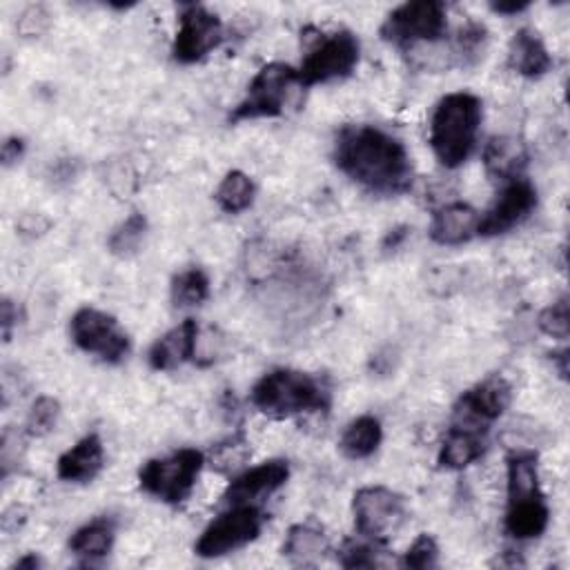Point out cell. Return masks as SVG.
Returning <instances> with one entry per match:
<instances>
[{"label":"cell","instance_id":"obj_27","mask_svg":"<svg viewBox=\"0 0 570 570\" xmlns=\"http://www.w3.org/2000/svg\"><path fill=\"white\" fill-rule=\"evenodd\" d=\"M145 234H147V218L140 212H134L111 229L107 238V247L114 256H131L134 252H138Z\"/></svg>","mask_w":570,"mask_h":570},{"label":"cell","instance_id":"obj_15","mask_svg":"<svg viewBox=\"0 0 570 570\" xmlns=\"http://www.w3.org/2000/svg\"><path fill=\"white\" fill-rule=\"evenodd\" d=\"M287 479H289V465L285 459L263 461V463L236 474L229 481L227 490L223 492V501L227 505L263 501L265 497H269L278 488H283Z\"/></svg>","mask_w":570,"mask_h":570},{"label":"cell","instance_id":"obj_37","mask_svg":"<svg viewBox=\"0 0 570 570\" xmlns=\"http://www.w3.org/2000/svg\"><path fill=\"white\" fill-rule=\"evenodd\" d=\"M42 566V561H40V557H36L33 552L31 554H27V557H22V559H18L16 563H13V568H24V570H36V568H40Z\"/></svg>","mask_w":570,"mask_h":570},{"label":"cell","instance_id":"obj_3","mask_svg":"<svg viewBox=\"0 0 570 570\" xmlns=\"http://www.w3.org/2000/svg\"><path fill=\"white\" fill-rule=\"evenodd\" d=\"M481 118L483 105L470 91H454L436 102L430 118V147L443 167L456 169L472 156Z\"/></svg>","mask_w":570,"mask_h":570},{"label":"cell","instance_id":"obj_14","mask_svg":"<svg viewBox=\"0 0 570 570\" xmlns=\"http://www.w3.org/2000/svg\"><path fill=\"white\" fill-rule=\"evenodd\" d=\"M534 207H537L534 185L523 176H514L503 183L490 209L483 216H479L476 234L479 236L505 234L517 225H521L532 214Z\"/></svg>","mask_w":570,"mask_h":570},{"label":"cell","instance_id":"obj_20","mask_svg":"<svg viewBox=\"0 0 570 570\" xmlns=\"http://www.w3.org/2000/svg\"><path fill=\"white\" fill-rule=\"evenodd\" d=\"M508 65L523 78H541L552 67V58L532 29H519L508 49Z\"/></svg>","mask_w":570,"mask_h":570},{"label":"cell","instance_id":"obj_5","mask_svg":"<svg viewBox=\"0 0 570 570\" xmlns=\"http://www.w3.org/2000/svg\"><path fill=\"white\" fill-rule=\"evenodd\" d=\"M448 31V11L439 0L405 2L387 13L379 33L385 42L414 51L421 45L439 42Z\"/></svg>","mask_w":570,"mask_h":570},{"label":"cell","instance_id":"obj_26","mask_svg":"<svg viewBox=\"0 0 570 570\" xmlns=\"http://www.w3.org/2000/svg\"><path fill=\"white\" fill-rule=\"evenodd\" d=\"M169 294L174 307H196L209 296V278L200 267H187L171 278Z\"/></svg>","mask_w":570,"mask_h":570},{"label":"cell","instance_id":"obj_32","mask_svg":"<svg viewBox=\"0 0 570 570\" xmlns=\"http://www.w3.org/2000/svg\"><path fill=\"white\" fill-rule=\"evenodd\" d=\"M539 327L543 334L552 338H568L570 332V314H568V296L557 298L539 314Z\"/></svg>","mask_w":570,"mask_h":570},{"label":"cell","instance_id":"obj_12","mask_svg":"<svg viewBox=\"0 0 570 570\" xmlns=\"http://www.w3.org/2000/svg\"><path fill=\"white\" fill-rule=\"evenodd\" d=\"M223 38V22L216 13L196 2L183 4L178 13V31L171 45V58L180 65H194L214 51Z\"/></svg>","mask_w":570,"mask_h":570},{"label":"cell","instance_id":"obj_22","mask_svg":"<svg viewBox=\"0 0 570 570\" xmlns=\"http://www.w3.org/2000/svg\"><path fill=\"white\" fill-rule=\"evenodd\" d=\"M330 552V541L325 532L309 523H296L287 530L283 541V557L294 566H316Z\"/></svg>","mask_w":570,"mask_h":570},{"label":"cell","instance_id":"obj_6","mask_svg":"<svg viewBox=\"0 0 570 570\" xmlns=\"http://www.w3.org/2000/svg\"><path fill=\"white\" fill-rule=\"evenodd\" d=\"M203 465L205 454L200 450L183 448L167 456L149 459L138 470V483L147 494L176 505L191 494Z\"/></svg>","mask_w":570,"mask_h":570},{"label":"cell","instance_id":"obj_1","mask_svg":"<svg viewBox=\"0 0 570 570\" xmlns=\"http://www.w3.org/2000/svg\"><path fill=\"white\" fill-rule=\"evenodd\" d=\"M332 158L350 180L379 196L403 194L414 180L405 145L374 125H345L334 138Z\"/></svg>","mask_w":570,"mask_h":570},{"label":"cell","instance_id":"obj_38","mask_svg":"<svg viewBox=\"0 0 570 570\" xmlns=\"http://www.w3.org/2000/svg\"><path fill=\"white\" fill-rule=\"evenodd\" d=\"M552 361H554L557 367H559V376L566 379V374H568V352H566V350L554 352V354H552Z\"/></svg>","mask_w":570,"mask_h":570},{"label":"cell","instance_id":"obj_13","mask_svg":"<svg viewBox=\"0 0 570 570\" xmlns=\"http://www.w3.org/2000/svg\"><path fill=\"white\" fill-rule=\"evenodd\" d=\"M510 401V383L503 376L492 374L459 396L452 407V423L490 430V423H494L508 410Z\"/></svg>","mask_w":570,"mask_h":570},{"label":"cell","instance_id":"obj_19","mask_svg":"<svg viewBox=\"0 0 570 570\" xmlns=\"http://www.w3.org/2000/svg\"><path fill=\"white\" fill-rule=\"evenodd\" d=\"M479 227V214L468 203H448L432 214L430 238L439 245L468 243Z\"/></svg>","mask_w":570,"mask_h":570},{"label":"cell","instance_id":"obj_36","mask_svg":"<svg viewBox=\"0 0 570 570\" xmlns=\"http://www.w3.org/2000/svg\"><path fill=\"white\" fill-rule=\"evenodd\" d=\"M407 236V227H399V229H390V234L383 238V247L385 249H396L401 245V240Z\"/></svg>","mask_w":570,"mask_h":570},{"label":"cell","instance_id":"obj_23","mask_svg":"<svg viewBox=\"0 0 570 570\" xmlns=\"http://www.w3.org/2000/svg\"><path fill=\"white\" fill-rule=\"evenodd\" d=\"M114 537H116V523L114 519L107 517H96L91 521H87L85 525H80L71 539H69V550L87 561L100 559L105 554H109L111 546H114Z\"/></svg>","mask_w":570,"mask_h":570},{"label":"cell","instance_id":"obj_33","mask_svg":"<svg viewBox=\"0 0 570 570\" xmlns=\"http://www.w3.org/2000/svg\"><path fill=\"white\" fill-rule=\"evenodd\" d=\"M22 151H24L22 138H18V136L7 138V140L2 142V163H4V165L16 163V160L22 156Z\"/></svg>","mask_w":570,"mask_h":570},{"label":"cell","instance_id":"obj_8","mask_svg":"<svg viewBox=\"0 0 570 570\" xmlns=\"http://www.w3.org/2000/svg\"><path fill=\"white\" fill-rule=\"evenodd\" d=\"M265 519H267L265 512L256 503L227 505V510L220 512L200 532L194 550L203 559L229 554V552L252 543L261 534Z\"/></svg>","mask_w":570,"mask_h":570},{"label":"cell","instance_id":"obj_7","mask_svg":"<svg viewBox=\"0 0 570 570\" xmlns=\"http://www.w3.org/2000/svg\"><path fill=\"white\" fill-rule=\"evenodd\" d=\"M294 85H298V73L294 67L285 62H269L261 67L247 85L243 100L232 109L229 122L281 116Z\"/></svg>","mask_w":570,"mask_h":570},{"label":"cell","instance_id":"obj_2","mask_svg":"<svg viewBox=\"0 0 570 570\" xmlns=\"http://www.w3.org/2000/svg\"><path fill=\"white\" fill-rule=\"evenodd\" d=\"M508 508L503 528L517 541L537 539L546 532L550 510L539 483L537 454L532 450H512L505 456Z\"/></svg>","mask_w":570,"mask_h":570},{"label":"cell","instance_id":"obj_30","mask_svg":"<svg viewBox=\"0 0 570 570\" xmlns=\"http://www.w3.org/2000/svg\"><path fill=\"white\" fill-rule=\"evenodd\" d=\"M60 414V403L53 396H38L27 414L24 432L29 436H45L56 428Z\"/></svg>","mask_w":570,"mask_h":570},{"label":"cell","instance_id":"obj_4","mask_svg":"<svg viewBox=\"0 0 570 570\" xmlns=\"http://www.w3.org/2000/svg\"><path fill=\"white\" fill-rule=\"evenodd\" d=\"M249 401L269 419H289L303 412H325L332 403V392L321 376L276 367L254 383Z\"/></svg>","mask_w":570,"mask_h":570},{"label":"cell","instance_id":"obj_28","mask_svg":"<svg viewBox=\"0 0 570 570\" xmlns=\"http://www.w3.org/2000/svg\"><path fill=\"white\" fill-rule=\"evenodd\" d=\"M247 456H249V443L243 432H236L212 448L209 465L220 474H229L238 470L247 461Z\"/></svg>","mask_w":570,"mask_h":570},{"label":"cell","instance_id":"obj_34","mask_svg":"<svg viewBox=\"0 0 570 570\" xmlns=\"http://www.w3.org/2000/svg\"><path fill=\"white\" fill-rule=\"evenodd\" d=\"M16 321H18V309H16L13 301L2 298V336H4V341H9L11 327L16 325Z\"/></svg>","mask_w":570,"mask_h":570},{"label":"cell","instance_id":"obj_17","mask_svg":"<svg viewBox=\"0 0 570 570\" xmlns=\"http://www.w3.org/2000/svg\"><path fill=\"white\" fill-rule=\"evenodd\" d=\"M488 450V430L452 423L441 448L439 465L445 470H463L479 461Z\"/></svg>","mask_w":570,"mask_h":570},{"label":"cell","instance_id":"obj_29","mask_svg":"<svg viewBox=\"0 0 570 570\" xmlns=\"http://www.w3.org/2000/svg\"><path fill=\"white\" fill-rule=\"evenodd\" d=\"M385 543L372 539H347L338 550L336 559L343 568H372L379 563V552H383Z\"/></svg>","mask_w":570,"mask_h":570},{"label":"cell","instance_id":"obj_9","mask_svg":"<svg viewBox=\"0 0 570 570\" xmlns=\"http://www.w3.org/2000/svg\"><path fill=\"white\" fill-rule=\"evenodd\" d=\"M354 528L361 537L385 543L407 521L405 499L385 485H365L352 499Z\"/></svg>","mask_w":570,"mask_h":570},{"label":"cell","instance_id":"obj_21","mask_svg":"<svg viewBox=\"0 0 570 570\" xmlns=\"http://www.w3.org/2000/svg\"><path fill=\"white\" fill-rule=\"evenodd\" d=\"M483 165L492 178L510 180L528 165L525 145L512 136H494L483 149Z\"/></svg>","mask_w":570,"mask_h":570},{"label":"cell","instance_id":"obj_35","mask_svg":"<svg viewBox=\"0 0 570 570\" xmlns=\"http://www.w3.org/2000/svg\"><path fill=\"white\" fill-rule=\"evenodd\" d=\"M490 9L497 11V13H503V16H514V13L525 11L528 2H517V0H512V2H492Z\"/></svg>","mask_w":570,"mask_h":570},{"label":"cell","instance_id":"obj_10","mask_svg":"<svg viewBox=\"0 0 570 570\" xmlns=\"http://www.w3.org/2000/svg\"><path fill=\"white\" fill-rule=\"evenodd\" d=\"M361 45L352 31H334L323 36L303 58L298 73V85L312 87L330 80L345 78L358 65Z\"/></svg>","mask_w":570,"mask_h":570},{"label":"cell","instance_id":"obj_18","mask_svg":"<svg viewBox=\"0 0 570 570\" xmlns=\"http://www.w3.org/2000/svg\"><path fill=\"white\" fill-rule=\"evenodd\" d=\"M105 465V448L98 434L82 436L76 445L60 454L56 463V472L62 481L87 483L98 476Z\"/></svg>","mask_w":570,"mask_h":570},{"label":"cell","instance_id":"obj_24","mask_svg":"<svg viewBox=\"0 0 570 570\" xmlns=\"http://www.w3.org/2000/svg\"><path fill=\"white\" fill-rule=\"evenodd\" d=\"M383 441V428L381 421L372 414H361L354 421L347 423V428L341 434L338 448L347 459H367L372 456Z\"/></svg>","mask_w":570,"mask_h":570},{"label":"cell","instance_id":"obj_31","mask_svg":"<svg viewBox=\"0 0 570 570\" xmlns=\"http://www.w3.org/2000/svg\"><path fill=\"white\" fill-rule=\"evenodd\" d=\"M439 561V546L432 534H419L412 546L403 552L401 566L412 568V570H425L434 568Z\"/></svg>","mask_w":570,"mask_h":570},{"label":"cell","instance_id":"obj_16","mask_svg":"<svg viewBox=\"0 0 570 570\" xmlns=\"http://www.w3.org/2000/svg\"><path fill=\"white\" fill-rule=\"evenodd\" d=\"M198 347V325L194 318H185L169 332H165L151 347H149V365L158 372H169L180 367L183 363L196 356Z\"/></svg>","mask_w":570,"mask_h":570},{"label":"cell","instance_id":"obj_11","mask_svg":"<svg viewBox=\"0 0 570 570\" xmlns=\"http://www.w3.org/2000/svg\"><path fill=\"white\" fill-rule=\"evenodd\" d=\"M73 343L105 363H120L129 354V336L120 323L96 307H80L69 323Z\"/></svg>","mask_w":570,"mask_h":570},{"label":"cell","instance_id":"obj_25","mask_svg":"<svg viewBox=\"0 0 570 570\" xmlns=\"http://www.w3.org/2000/svg\"><path fill=\"white\" fill-rule=\"evenodd\" d=\"M254 194H256L254 180L245 171L232 169L225 174V178L216 187L214 198L223 212L240 214L254 203Z\"/></svg>","mask_w":570,"mask_h":570}]
</instances>
